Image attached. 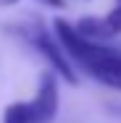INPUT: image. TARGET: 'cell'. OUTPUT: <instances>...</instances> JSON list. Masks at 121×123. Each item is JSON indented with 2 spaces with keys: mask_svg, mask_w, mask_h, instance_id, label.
I'll return each mask as SVG.
<instances>
[{
  "mask_svg": "<svg viewBox=\"0 0 121 123\" xmlns=\"http://www.w3.org/2000/svg\"><path fill=\"white\" fill-rule=\"evenodd\" d=\"M113 3H119V5H121V0H113Z\"/></svg>",
  "mask_w": 121,
  "mask_h": 123,
  "instance_id": "obj_7",
  "label": "cell"
},
{
  "mask_svg": "<svg viewBox=\"0 0 121 123\" xmlns=\"http://www.w3.org/2000/svg\"><path fill=\"white\" fill-rule=\"evenodd\" d=\"M19 37L34 52H40L48 60V66L53 68V74L58 76V79H63L66 84H76L79 81L76 79V68H74V63L69 60V55L63 52L58 37L53 31H48V26L42 24L40 18H29L24 24H19Z\"/></svg>",
  "mask_w": 121,
  "mask_h": 123,
  "instance_id": "obj_3",
  "label": "cell"
},
{
  "mask_svg": "<svg viewBox=\"0 0 121 123\" xmlns=\"http://www.w3.org/2000/svg\"><path fill=\"white\" fill-rule=\"evenodd\" d=\"M53 29H55V37L63 52L74 63V68H82L90 79L121 92V50L105 47L103 42L84 37L74 24L63 18H55Z\"/></svg>",
  "mask_w": 121,
  "mask_h": 123,
  "instance_id": "obj_1",
  "label": "cell"
},
{
  "mask_svg": "<svg viewBox=\"0 0 121 123\" xmlns=\"http://www.w3.org/2000/svg\"><path fill=\"white\" fill-rule=\"evenodd\" d=\"M61 107V86H58V76L42 74L37 92L29 99L11 102L3 110V123H53Z\"/></svg>",
  "mask_w": 121,
  "mask_h": 123,
  "instance_id": "obj_2",
  "label": "cell"
},
{
  "mask_svg": "<svg viewBox=\"0 0 121 123\" xmlns=\"http://www.w3.org/2000/svg\"><path fill=\"white\" fill-rule=\"evenodd\" d=\"M34 3H42V5H50V8H63V0H34Z\"/></svg>",
  "mask_w": 121,
  "mask_h": 123,
  "instance_id": "obj_5",
  "label": "cell"
},
{
  "mask_svg": "<svg viewBox=\"0 0 121 123\" xmlns=\"http://www.w3.org/2000/svg\"><path fill=\"white\" fill-rule=\"evenodd\" d=\"M76 29H79L84 37L95 39V42H105V39L119 37L121 34V5L113 3V8H111L105 16H84V18L76 24Z\"/></svg>",
  "mask_w": 121,
  "mask_h": 123,
  "instance_id": "obj_4",
  "label": "cell"
},
{
  "mask_svg": "<svg viewBox=\"0 0 121 123\" xmlns=\"http://www.w3.org/2000/svg\"><path fill=\"white\" fill-rule=\"evenodd\" d=\"M16 0H0V5H13Z\"/></svg>",
  "mask_w": 121,
  "mask_h": 123,
  "instance_id": "obj_6",
  "label": "cell"
}]
</instances>
